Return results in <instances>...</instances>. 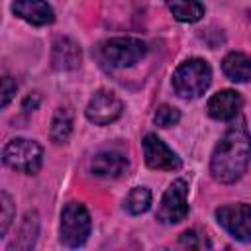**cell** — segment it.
<instances>
[{
	"label": "cell",
	"instance_id": "9",
	"mask_svg": "<svg viewBox=\"0 0 251 251\" xmlns=\"http://www.w3.org/2000/svg\"><path fill=\"white\" fill-rule=\"evenodd\" d=\"M143 155L147 167L155 171H176L182 165L178 155L169 149L165 141L157 137V133H147L143 137Z\"/></svg>",
	"mask_w": 251,
	"mask_h": 251
},
{
	"label": "cell",
	"instance_id": "11",
	"mask_svg": "<svg viewBox=\"0 0 251 251\" xmlns=\"http://www.w3.org/2000/svg\"><path fill=\"white\" fill-rule=\"evenodd\" d=\"M12 12L31 25H47L55 20V12L45 0H14Z\"/></svg>",
	"mask_w": 251,
	"mask_h": 251
},
{
	"label": "cell",
	"instance_id": "7",
	"mask_svg": "<svg viewBox=\"0 0 251 251\" xmlns=\"http://www.w3.org/2000/svg\"><path fill=\"white\" fill-rule=\"evenodd\" d=\"M218 224L237 241H251V204H227L216 210Z\"/></svg>",
	"mask_w": 251,
	"mask_h": 251
},
{
	"label": "cell",
	"instance_id": "13",
	"mask_svg": "<svg viewBox=\"0 0 251 251\" xmlns=\"http://www.w3.org/2000/svg\"><path fill=\"white\" fill-rule=\"evenodd\" d=\"M129 167V161L126 155L118 153V151H102L98 155H94V159L90 161V171L96 176L102 178H116L122 176Z\"/></svg>",
	"mask_w": 251,
	"mask_h": 251
},
{
	"label": "cell",
	"instance_id": "3",
	"mask_svg": "<svg viewBox=\"0 0 251 251\" xmlns=\"http://www.w3.org/2000/svg\"><path fill=\"white\" fill-rule=\"evenodd\" d=\"M2 161L6 167L24 173V175H35L41 169L43 161V149L37 141L25 139V137H16L10 139L4 145L2 151Z\"/></svg>",
	"mask_w": 251,
	"mask_h": 251
},
{
	"label": "cell",
	"instance_id": "15",
	"mask_svg": "<svg viewBox=\"0 0 251 251\" xmlns=\"http://www.w3.org/2000/svg\"><path fill=\"white\" fill-rule=\"evenodd\" d=\"M165 4L175 20L184 24H194L204 16V6L200 0H165Z\"/></svg>",
	"mask_w": 251,
	"mask_h": 251
},
{
	"label": "cell",
	"instance_id": "6",
	"mask_svg": "<svg viewBox=\"0 0 251 251\" xmlns=\"http://www.w3.org/2000/svg\"><path fill=\"white\" fill-rule=\"evenodd\" d=\"M188 182L186 178H176L173 184L165 190L159 208H157V220L163 224H178L188 216Z\"/></svg>",
	"mask_w": 251,
	"mask_h": 251
},
{
	"label": "cell",
	"instance_id": "18",
	"mask_svg": "<svg viewBox=\"0 0 251 251\" xmlns=\"http://www.w3.org/2000/svg\"><path fill=\"white\" fill-rule=\"evenodd\" d=\"M37 224V216L35 214H31V216H27L25 218V222H24V226H22V229H20V235H18V239L10 245V251L12 249H31L33 247V243H35V237H37V227H33Z\"/></svg>",
	"mask_w": 251,
	"mask_h": 251
},
{
	"label": "cell",
	"instance_id": "12",
	"mask_svg": "<svg viewBox=\"0 0 251 251\" xmlns=\"http://www.w3.org/2000/svg\"><path fill=\"white\" fill-rule=\"evenodd\" d=\"M82 53L80 47L75 39L59 35L53 41V49H51V63L57 71H73L80 65Z\"/></svg>",
	"mask_w": 251,
	"mask_h": 251
},
{
	"label": "cell",
	"instance_id": "19",
	"mask_svg": "<svg viewBox=\"0 0 251 251\" xmlns=\"http://www.w3.org/2000/svg\"><path fill=\"white\" fill-rule=\"evenodd\" d=\"M155 124L159 127H171V126H176L178 120H180V112L175 108V106H169V104H161L157 110H155V116H153Z\"/></svg>",
	"mask_w": 251,
	"mask_h": 251
},
{
	"label": "cell",
	"instance_id": "8",
	"mask_svg": "<svg viewBox=\"0 0 251 251\" xmlns=\"http://www.w3.org/2000/svg\"><path fill=\"white\" fill-rule=\"evenodd\" d=\"M124 112L122 100L110 90H98L86 106V118L94 126H108L116 122Z\"/></svg>",
	"mask_w": 251,
	"mask_h": 251
},
{
	"label": "cell",
	"instance_id": "4",
	"mask_svg": "<svg viewBox=\"0 0 251 251\" xmlns=\"http://www.w3.org/2000/svg\"><path fill=\"white\" fill-rule=\"evenodd\" d=\"M90 214L80 202H69L61 212V241L67 247H80L90 235Z\"/></svg>",
	"mask_w": 251,
	"mask_h": 251
},
{
	"label": "cell",
	"instance_id": "14",
	"mask_svg": "<svg viewBox=\"0 0 251 251\" xmlns=\"http://www.w3.org/2000/svg\"><path fill=\"white\" fill-rule=\"evenodd\" d=\"M222 71L233 82H247L251 78V57L241 51H231L224 57Z\"/></svg>",
	"mask_w": 251,
	"mask_h": 251
},
{
	"label": "cell",
	"instance_id": "2",
	"mask_svg": "<svg viewBox=\"0 0 251 251\" xmlns=\"http://www.w3.org/2000/svg\"><path fill=\"white\" fill-rule=\"evenodd\" d=\"M212 82V69L204 59L192 57L176 67L173 73V88L180 98L202 96Z\"/></svg>",
	"mask_w": 251,
	"mask_h": 251
},
{
	"label": "cell",
	"instance_id": "16",
	"mask_svg": "<svg viewBox=\"0 0 251 251\" xmlns=\"http://www.w3.org/2000/svg\"><path fill=\"white\" fill-rule=\"evenodd\" d=\"M71 131H73V112H71V108H57V112L51 120V129H49L51 141L61 145L69 139Z\"/></svg>",
	"mask_w": 251,
	"mask_h": 251
},
{
	"label": "cell",
	"instance_id": "5",
	"mask_svg": "<svg viewBox=\"0 0 251 251\" xmlns=\"http://www.w3.org/2000/svg\"><path fill=\"white\" fill-rule=\"evenodd\" d=\"M102 57L116 69H126L139 63L145 53L147 45L135 37H114L102 43Z\"/></svg>",
	"mask_w": 251,
	"mask_h": 251
},
{
	"label": "cell",
	"instance_id": "10",
	"mask_svg": "<svg viewBox=\"0 0 251 251\" xmlns=\"http://www.w3.org/2000/svg\"><path fill=\"white\" fill-rule=\"evenodd\" d=\"M243 106V98L239 92L231 90V88H224L220 92H216L208 104H206V110L208 114L214 118V120H220V122H227V120H233L239 110Z\"/></svg>",
	"mask_w": 251,
	"mask_h": 251
},
{
	"label": "cell",
	"instance_id": "17",
	"mask_svg": "<svg viewBox=\"0 0 251 251\" xmlns=\"http://www.w3.org/2000/svg\"><path fill=\"white\" fill-rule=\"evenodd\" d=\"M151 206V190L145 186H135L129 190L127 198H126V210L133 216L145 214Z\"/></svg>",
	"mask_w": 251,
	"mask_h": 251
},
{
	"label": "cell",
	"instance_id": "21",
	"mask_svg": "<svg viewBox=\"0 0 251 251\" xmlns=\"http://www.w3.org/2000/svg\"><path fill=\"white\" fill-rule=\"evenodd\" d=\"M180 245H184V247H188V249H208L210 247V241H208V237L206 235H202V233H198L196 229H188V231H184V233H180Z\"/></svg>",
	"mask_w": 251,
	"mask_h": 251
},
{
	"label": "cell",
	"instance_id": "22",
	"mask_svg": "<svg viewBox=\"0 0 251 251\" xmlns=\"http://www.w3.org/2000/svg\"><path fill=\"white\" fill-rule=\"evenodd\" d=\"M16 88H18V84H16V80H12V76H4L2 78V100H0L2 108H6L10 104V100L16 94Z\"/></svg>",
	"mask_w": 251,
	"mask_h": 251
},
{
	"label": "cell",
	"instance_id": "20",
	"mask_svg": "<svg viewBox=\"0 0 251 251\" xmlns=\"http://www.w3.org/2000/svg\"><path fill=\"white\" fill-rule=\"evenodd\" d=\"M14 204L6 192L0 194V235H6L12 220H14Z\"/></svg>",
	"mask_w": 251,
	"mask_h": 251
},
{
	"label": "cell",
	"instance_id": "1",
	"mask_svg": "<svg viewBox=\"0 0 251 251\" xmlns=\"http://www.w3.org/2000/svg\"><path fill=\"white\" fill-rule=\"evenodd\" d=\"M251 161V133L243 120L233 124L220 143L216 145L210 159V173L222 184H231L243 176Z\"/></svg>",
	"mask_w": 251,
	"mask_h": 251
}]
</instances>
